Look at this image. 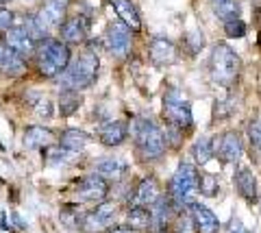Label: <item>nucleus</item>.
Listing matches in <instances>:
<instances>
[{"instance_id":"40","label":"nucleus","mask_w":261,"mask_h":233,"mask_svg":"<svg viewBox=\"0 0 261 233\" xmlns=\"http://www.w3.org/2000/svg\"><path fill=\"white\" fill-rule=\"evenodd\" d=\"M7 3H11V0H0V7H3V5H7Z\"/></svg>"},{"instance_id":"24","label":"nucleus","mask_w":261,"mask_h":233,"mask_svg":"<svg viewBox=\"0 0 261 233\" xmlns=\"http://www.w3.org/2000/svg\"><path fill=\"white\" fill-rule=\"evenodd\" d=\"M124 227L133 233H144L152 229V218H150V210L146 207H128L126 212V220Z\"/></svg>"},{"instance_id":"42","label":"nucleus","mask_w":261,"mask_h":233,"mask_svg":"<svg viewBox=\"0 0 261 233\" xmlns=\"http://www.w3.org/2000/svg\"><path fill=\"white\" fill-rule=\"evenodd\" d=\"M244 233H248V231H244Z\"/></svg>"},{"instance_id":"5","label":"nucleus","mask_w":261,"mask_h":233,"mask_svg":"<svg viewBox=\"0 0 261 233\" xmlns=\"http://www.w3.org/2000/svg\"><path fill=\"white\" fill-rule=\"evenodd\" d=\"M194 192H198V170L190 162H181L176 172L172 174V179H170L166 194L172 200L174 210L183 212V210H192V205L196 203Z\"/></svg>"},{"instance_id":"37","label":"nucleus","mask_w":261,"mask_h":233,"mask_svg":"<svg viewBox=\"0 0 261 233\" xmlns=\"http://www.w3.org/2000/svg\"><path fill=\"white\" fill-rule=\"evenodd\" d=\"M13 22H15V13L9 11V9H3L0 7V35H5L7 31H9L13 27Z\"/></svg>"},{"instance_id":"27","label":"nucleus","mask_w":261,"mask_h":233,"mask_svg":"<svg viewBox=\"0 0 261 233\" xmlns=\"http://www.w3.org/2000/svg\"><path fill=\"white\" fill-rule=\"evenodd\" d=\"M209 3H211V9H214L216 18L222 22L240 18V13H242L240 0H209Z\"/></svg>"},{"instance_id":"23","label":"nucleus","mask_w":261,"mask_h":233,"mask_svg":"<svg viewBox=\"0 0 261 233\" xmlns=\"http://www.w3.org/2000/svg\"><path fill=\"white\" fill-rule=\"evenodd\" d=\"M124 170H126V166L116 157H102L94 164V174L102 176L107 183L109 181H113V183L120 181L122 176H124Z\"/></svg>"},{"instance_id":"16","label":"nucleus","mask_w":261,"mask_h":233,"mask_svg":"<svg viewBox=\"0 0 261 233\" xmlns=\"http://www.w3.org/2000/svg\"><path fill=\"white\" fill-rule=\"evenodd\" d=\"M29 68V61L18 55L15 50H11L5 42H0V74L7 76V79H15L24 74Z\"/></svg>"},{"instance_id":"17","label":"nucleus","mask_w":261,"mask_h":233,"mask_svg":"<svg viewBox=\"0 0 261 233\" xmlns=\"http://www.w3.org/2000/svg\"><path fill=\"white\" fill-rule=\"evenodd\" d=\"M3 42L9 46L11 50H15L18 55H22L24 59H29V57H33V55H35V46H37V44L33 42V37H31L22 27H15V24H13V27L3 35Z\"/></svg>"},{"instance_id":"10","label":"nucleus","mask_w":261,"mask_h":233,"mask_svg":"<svg viewBox=\"0 0 261 233\" xmlns=\"http://www.w3.org/2000/svg\"><path fill=\"white\" fill-rule=\"evenodd\" d=\"M214 152L224 164H238L244 155V144L240 133L226 131L224 135H220V140H214Z\"/></svg>"},{"instance_id":"8","label":"nucleus","mask_w":261,"mask_h":233,"mask_svg":"<svg viewBox=\"0 0 261 233\" xmlns=\"http://www.w3.org/2000/svg\"><path fill=\"white\" fill-rule=\"evenodd\" d=\"M74 194L79 196V200L83 203H89V205H100L107 200L109 196V183L98 174H85L83 179L76 181L74 186Z\"/></svg>"},{"instance_id":"36","label":"nucleus","mask_w":261,"mask_h":233,"mask_svg":"<svg viewBox=\"0 0 261 233\" xmlns=\"http://www.w3.org/2000/svg\"><path fill=\"white\" fill-rule=\"evenodd\" d=\"M163 135H166V144H170L172 148L181 146V142H183V131H181V128L168 124V128H166V133H163Z\"/></svg>"},{"instance_id":"18","label":"nucleus","mask_w":261,"mask_h":233,"mask_svg":"<svg viewBox=\"0 0 261 233\" xmlns=\"http://www.w3.org/2000/svg\"><path fill=\"white\" fill-rule=\"evenodd\" d=\"M174 214H176V210H174V205H172V200H170V196H168V194H161V196L157 198V203L150 207L152 231L163 233L168 224H172Z\"/></svg>"},{"instance_id":"20","label":"nucleus","mask_w":261,"mask_h":233,"mask_svg":"<svg viewBox=\"0 0 261 233\" xmlns=\"http://www.w3.org/2000/svg\"><path fill=\"white\" fill-rule=\"evenodd\" d=\"M113 9H116L120 22L130 31V33H140L142 31V18L133 0H111Z\"/></svg>"},{"instance_id":"14","label":"nucleus","mask_w":261,"mask_h":233,"mask_svg":"<svg viewBox=\"0 0 261 233\" xmlns=\"http://www.w3.org/2000/svg\"><path fill=\"white\" fill-rule=\"evenodd\" d=\"M70 11V0H42L37 15L44 20L48 29H59L63 20L68 18Z\"/></svg>"},{"instance_id":"32","label":"nucleus","mask_w":261,"mask_h":233,"mask_svg":"<svg viewBox=\"0 0 261 233\" xmlns=\"http://www.w3.org/2000/svg\"><path fill=\"white\" fill-rule=\"evenodd\" d=\"M222 29H224V35L228 39H242L246 37V22H244L242 18H235V20H228V22H222Z\"/></svg>"},{"instance_id":"11","label":"nucleus","mask_w":261,"mask_h":233,"mask_svg":"<svg viewBox=\"0 0 261 233\" xmlns=\"http://www.w3.org/2000/svg\"><path fill=\"white\" fill-rule=\"evenodd\" d=\"M89 24H92V20H89V15H85V13L65 18L63 24L59 27L61 42H65V44H83L85 37H87Z\"/></svg>"},{"instance_id":"9","label":"nucleus","mask_w":261,"mask_h":233,"mask_svg":"<svg viewBox=\"0 0 261 233\" xmlns=\"http://www.w3.org/2000/svg\"><path fill=\"white\" fill-rule=\"evenodd\" d=\"M105 46L111 57L124 59L130 53V31L122 22H111L105 33Z\"/></svg>"},{"instance_id":"6","label":"nucleus","mask_w":261,"mask_h":233,"mask_svg":"<svg viewBox=\"0 0 261 233\" xmlns=\"http://www.w3.org/2000/svg\"><path fill=\"white\" fill-rule=\"evenodd\" d=\"M163 118L170 126H176L181 131H187L194 124L192 105L178 87H168L163 94Z\"/></svg>"},{"instance_id":"33","label":"nucleus","mask_w":261,"mask_h":233,"mask_svg":"<svg viewBox=\"0 0 261 233\" xmlns=\"http://www.w3.org/2000/svg\"><path fill=\"white\" fill-rule=\"evenodd\" d=\"M246 135H248L250 148L257 150L259 155H261V120H250L248 128H246Z\"/></svg>"},{"instance_id":"35","label":"nucleus","mask_w":261,"mask_h":233,"mask_svg":"<svg viewBox=\"0 0 261 233\" xmlns=\"http://www.w3.org/2000/svg\"><path fill=\"white\" fill-rule=\"evenodd\" d=\"M68 155H70V152L65 150V148H61V146H48L46 148V162L50 164V166L63 164L65 159H68Z\"/></svg>"},{"instance_id":"29","label":"nucleus","mask_w":261,"mask_h":233,"mask_svg":"<svg viewBox=\"0 0 261 233\" xmlns=\"http://www.w3.org/2000/svg\"><path fill=\"white\" fill-rule=\"evenodd\" d=\"M214 155H216V152H214V140H211V138H198L194 142L192 157H194V162L198 166H205Z\"/></svg>"},{"instance_id":"2","label":"nucleus","mask_w":261,"mask_h":233,"mask_svg":"<svg viewBox=\"0 0 261 233\" xmlns=\"http://www.w3.org/2000/svg\"><path fill=\"white\" fill-rule=\"evenodd\" d=\"M33 57H35V66H37L39 74L44 79H57L70 66L72 50H70L68 44L61 42V39L46 37L42 42H37Z\"/></svg>"},{"instance_id":"4","label":"nucleus","mask_w":261,"mask_h":233,"mask_svg":"<svg viewBox=\"0 0 261 233\" xmlns=\"http://www.w3.org/2000/svg\"><path fill=\"white\" fill-rule=\"evenodd\" d=\"M240 70H242V59L228 44L218 42L214 48H211L209 74H211V81H214L218 87H224V90L233 87L235 81H238V76H240Z\"/></svg>"},{"instance_id":"26","label":"nucleus","mask_w":261,"mask_h":233,"mask_svg":"<svg viewBox=\"0 0 261 233\" xmlns=\"http://www.w3.org/2000/svg\"><path fill=\"white\" fill-rule=\"evenodd\" d=\"M81 105H83V96H81V92L61 90L59 100H57V107H59L61 118H70V116H74Z\"/></svg>"},{"instance_id":"41","label":"nucleus","mask_w":261,"mask_h":233,"mask_svg":"<svg viewBox=\"0 0 261 233\" xmlns=\"http://www.w3.org/2000/svg\"><path fill=\"white\" fill-rule=\"evenodd\" d=\"M257 205H259V212H261V196L257 198Z\"/></svg>"},{"instance_id":"21","label":"nucleus","mask_w":261,"mask_h":233,"mask_svg":"<svg viewBox=\"0 0 261 233\" xmlns=\"http://www.w3.org/2000/svg\"><path fill=\"white\" fill-rule=\"evenodd\" d=\"M233 183H235V190L238 194L246 200V203H255L257 200V179L252 174L250 168L242 166L235 170V176H233Z\"/></svg>"},{"instance_id":"7","label":"nucleus","mask_w":261,"mask_h":233,"mask_svg":"<svg viewBox=\"0 0 261 233\" xmlns=\"http://www.w3.org/2000/svg\"><path fill=\"white\" fill-rule=\"evenodd\" d=\"M116 218H118V207L109 203V200H105V203L96 205L94 210L83 214L79 229L83 233H109L116 227Z\"/></svg>"},{"instance_id":"22","label":"nucleus","mask_w":261,"mask_h":233,"mask_svg":"<svg viewBox=\"0 0 261 233\" xmlns=\"http://www.w3.org/2000/svg\"><path fill=\"white\" fill-rule=\"evenodd\" d=\"M24 146L27 148H48L55 144V133L50 128H44L39 124H33L24 128Z\"/></svg>"},{"instance_id":"19","label":"nucleus","mask_w":261,"mask_h":233,"mask_svg":"<svg viewBox=\"0 0 261 233\" xmlns=\"http://www.w3.org/2000/svg\"><path fill=\"white\" fill-rule=\"evenodd\" d=\"M192 222H194V231L196 233H218L220 231V220L218 216L205 205L194 203L192 205Z\"/></svg>"},{"instance_id":"30","label":"nucleus","mask_w":261,"mask_h":233,"mask_svg":"<svg viewBox=\"0 0 261 233\" xmlns=\"http://www.w3.org/2000/svg\"><path fill=\"white\" fill-rule=\"evenodd\" d=\"M181 44H183V50L190 55V57H196L202 48H205V35L200 33V31H185L183 37H181Z\"/></svg>"},{"instance_id":"12","label":"nucleus","mask_w":261,"mask_h":233,"mask_svg":"<svg viewBox=\"0 0 261 233\" xmlns=\"http://www.w3.org/2000/svg\"><path fill=\"white\" fill-rule=\"evenodd\" d=\"M159 196H161V190H159L157 179H154V176H146V179H142L135 186L133 194H130V198H128V205L130 207H146V210H150V207L157 203Z\"/></svg>"},{"instance_id":"3","label":"nucleus","mask_w":261,"mask_h":233,"mask_svg":"<svg viewBox=\"0 0 261 233\" xmlns=\"http://www.w3.org/2000/svg\"><path fill=\"white\" fill-rule=\"evenodd\" d=\"M98 70H100L98 55L87 48L76 59H72L70 66L65 68V72L61 74V90H72V92L89 90L98 79Z\"/></svg>"},{"instance_id":"25","label":"nucleus","mask_w":261,"mask_h":233,"mask_svg":"<svg viewBox=\"0 0 261 233\" xmlns=\"http://www.w3.org/2000/svg\"><path fill=\"white\" fill-rule=\"evenodd\" d=\"M89 140L92 138L85 131H81V128H65L59 138H57L59 146L65 148L68 152H81L89 144Z\"/></svg>"},{"instance_id":"31","label":"nucleus","mask_w":261,"mask_h":233,"mask_svg":"<svg viewBox=\"0 0 261 233\" xmlns=\"http://www.w3.org/2000/svg\"><path fill=\"white\" fill-rule=\"evenodd\" d=\"M218 190H220V183H218V176L211 174V172H198V192L207 198H214L218 196Z\"/></svg>"},{"instance_id":"15","label":"nucleus","mask_w":261,"mask_h":233,"mask_svg":"<svg viewBox=\"0 0 261 233\" xmlns=\"http://www.w3.org/2000/svg\"><path fill=\"white\" fill-rule=\"evenodd\" d=\"M128 138V124L122 120H107L98 128V140L107 148H118Z\"/></svg>"},{"instance_id":"34","label":"nucleus","mask_w":261,"mask_h":233,"mask_svg":"<svg viewBox=\"0 0 261 233\" xmlns=\"http://www.w3.org/2000/svg\"><path fill=\"white\" fill-rule=\"evenodd\" d=\"M81 220H83V214H79L76 207L68 205V207H63V210H61V222H65L68 227H76L79 229Z\"/></svg>"},{"instance_id":"28","label":"nucleus","mask_w":261,"mask_h":233,"mask_svg":"<svg viewBox=\"0 0 261 233\" xmlns=\"http://www.w3.org/2000/svg\"><path fill=\"white\" fill-rule=\"evenodd\" d=\"M24 31H27V33L33 37V42H42V39H46L48 37V27L44 24V20L39 18L37 13H29V15H24Z\"/></svg>"},{"instance_id":"39","label":"nucleus","mask_w":261,"mask_h":233,"mask_svg":"<svg viewBox=\"0 0 261 233\" xmlns=\"http://www.w3.org/2000/svg\"><path fill=\"white\" fill-rule=\"evenodd\" d=\"M109 233H133V231H128L126 227H113Z\"/></svg>"},{"instance_id":"1","label":"nucleus","mask_w":261,"mask_h":233,"mask_svg":"<svg viewBox=\"0 0 261 233\" xmlns=\"http://www.w3.org/2000/svg\"><path fill=\"white\" fill-rule=\"evenodd\" d=\"M130 135H133L135 152L142 162H157L166 155V135L159 128V124L150 118H135L130 122Z\"/></svg>"},{"instance_id":"38","label":"nucleus","mask_w":261,"mask_h":233,"mask_svg":"<svg viewBox=\"0 0 261 233\" xmlns=\"http://www.w3.org/2000/svg\"><path fill=\"white\" fill-rule=\"evenodd\" d=\"M35 114L39 118H44V120H50L53 118V105H50V100H46V98L35 100Z\"/></svg>"},{"instance_id":"13","label":"nucleus","mask_w":261,"mask_h":233,"mask_svg":"<svg viewBox=\"0 0 261 233\" xmlns=\"http://www.w3.org/2000/svg\"><path fill=\"white\" fill-rule=\"evenodd\" d=\"M148 55H150V61L159 68H168L172 66L178 57V48L172 39L168 37H152L150 39V46H148Z\"/></svg>"}]
</instances>
